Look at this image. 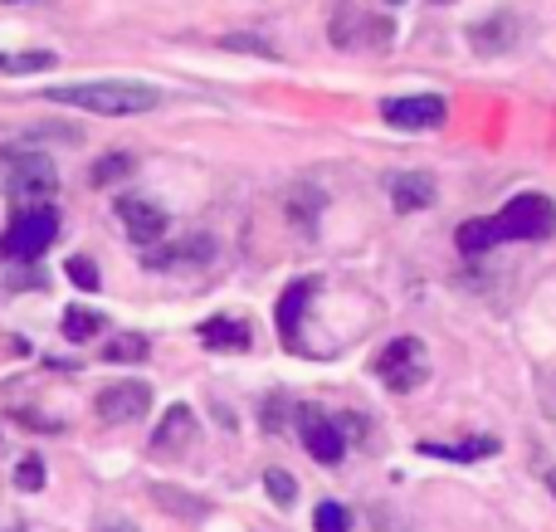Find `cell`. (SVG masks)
I'll return each mask as SVG.
<instances>
[{"instance_id":"1","label":"cell","mask_w":556,"mask_h":532,"mask_svg":"<svg viewBox=\"0 0 556 532\" xmlns=\"http://www.w3.org/2000/svg\"><path fill=\"white\" fill-rule=\"evenodd\" d=\"M54 103L84 107V113H103V117H137L152 113L162 103V88L152 84H132V78H93V84H54L45 88Z\"/></svg>"},{"instance_id":"2","label":"cell","mask_w":556,"mask_h":532,"mask_svg":"<svg viewBox=\"0 0 556 532\" xmlns=\"http://www.w3.org/2000/svg\"><path fill=\"white\" fill-rule=\"evenodd\" d=\"M0 166H5V191H10V201H20V211L49 205L59 195V172H54V162H49V156L10 152Z\"/></svg>"},{"instance_id":"3","label":"cell","mask_w":556,"mask_h":532,"mask_svg":"<svg viewBox=\"0 0 556 532\" xmlns=\"http://www.w3.org/2000/svg\"><path fill=\"white\" fill-rule=\"evenodd\" d=\"M493 230H498V244L508 240H542V235L556 230V205L552 195H538V191H522L493 215Z\"/></svg>"},{"instance_id":"4","label":"cell","mask_w":556,"mask_h":532,"mask_svg":"<svg viewBox=\"0 0 556 532\" xmlns=\"http://www.w3.org/2000/svg\"><path fill=\"white\" fill-rule=\"evenodd\" d=\"M54 235H59V215L49 211V205L20 211L15 220H10V230L0 235V254H10V259H20V264H35L49 254Z\"/></svg>"},{"instance_id":"5","label":"cell","mask_w":556,"mask_h":532,"mask_svg":"<svg viewBox=\"0 0 556 532\" xmlns=\"http://www.w3.org/2000/svg\"><path fill=\"white\" fill-rule=\"evenodd\" d=\"M376 371H381V381L391 391H415L425 381V342L395 338L391 347H381V357H376Z\"/></svg>"},{"instance_id":"6","label":"cell","mask_w":556,"mask_h":532,"mask_svg":"<svg viewBox=\"0 0 556 532\" xmlns=\"http://www.w3.org/2000/svg\"><path fill=\"white\" fill-rule=\"evenodd\" d=\"M444 98L440 93H410V98H386L381 103V117L401 132H434L444 123Z\"/></svg>"},{"instance_id":"7","label":"cell","mask_w":556,"mask_h":532,"mask_svg":"<svg viewBox=\"0 0 556 532\" xmlns=\"http://www.w3.org/2000/svg\"><path fill=\"white\" fill-rule=\"evenodd\" d=\"M147 406H152L147 381H113V387L98 391V420H108V426H132L147 416Z\"/></svg>"},{"instance_id":"8","label":"cell","mask_w":556,"mask_h":532,"mask_svg":"<svg viewBox=\"0 0 556 532\" xmlns=\"http://www.w3.org/2000/svg\"><path fill=\"white\" fill-rule=\"evenodd\" d=\"M391 35H395L391 20H366V15H356V10H337V20H332V45H342V49L386 45Z\"/></svg>"},{"instance_id":"9","label":"cell","mask_w":556,"mask_h":532,"mask_svg":"<svg viewBox=\"0 0 556 532\" xmlns=\"http://www.w3.org/2000/svg\"><path fill=\"white\" fill-rule=\"evenodd\" d=\"M117 215H123L127 235H132L137 244H152L166 235V211L156 201H147V195H127V201H117Z\"/></svg>"},{"instance_id":"10","label":"cell","mask_w":556,"mask_h":532,"mask_svg":"<svg viewBox=\"0 0 556 532\" xmlns=\"http://www.w3.org/2000/svg\"><path fill=\"white\" fill-rule=\"evenodd\" d=\"M303 449L317 459V465H337L346 455V440L332 420H323L317 410H303Z\"/></svg>"},{"instance_id":"11","label":"cell","mask_w":556,"mask_h":532,"mask_svg":"<svg viewBox=\"0 0 556 532\" xmlns=\"http://www.w3.org/2000/svg\"><path fill=\"white\" fill-rule=\"evenodd\" d=\"M391 205L401 215H415L425 205H434V176L430 172H401L391 181Z\"/></svg>"},{"instance_id":"12","label":"cell","mask_w":556,"mask_h":532,"mask_svg":"<svg viewBox=\"0 0 556 532\" xmlns=\"http://www.w3.org/2000/svg\"><path fill=\"white\" fill-rule=\"evenodd\" d=\"M191 430H195V416H191V406H172L162 416V426H156V435H152V449L156 455H176V449L191 440Z\"/></svg>"},{"instance_id":"13","label":"cell","mask_w":556,"mask_h":532,"mask_svg":"<svg viewBox=\"0 0 556 532\" xmlns=\"http://www.w3.org/2000/svg\"><path fill=\"white\" fill-rule=\"evenodd\" d=\"M307 299H313V283H307V279L288 283V289H283V299H278L274 318H278V332H283V338H288V342H298V318H303Z\"/></svg>"},{"instance_id":"14","label":"cell","mask_w":556,"mask_h":532,"mask_svg":"<svg viewBox=\"0 0 556 532\" xmlns=\"http://www.w3.org/2000/svg\"><path fill=\"white\" fill-rule=\"evenodd\" d=\"M201 342L215 352H244L250 347V328L240 318H211V322H201Z\"/></svg>"},{"instance_id":"15","label":"cell","mask_w":556,"mask_h":532,"mask_svg":"<svg viewBox=\"0 0 556 532\" xmlns=\"http://www.w3.org/2000/svg\"><path fill=\"white\" fill-rule=\"evenodd\" d=\"M420 455H430V459H459V465H473V459L498 455V440H493V435H479V440H464V445H434V440H425Z\"/></svg>"},{"instance_id":"16","label":"cell","mask_w":556,"mask_h":532,"mask_svg":"<svg viewBox=\"0 0 556 532\" xmlns=\"http://www.w3.org/2000/svg\"><path fill=\"white\" fill-rule=\"evenodd\" d=\"M59 54L54 49H25V54H0V74L20 78V74H45V68H54Z\"/></svg>"},{"instance_id":"17","label":"cell","mask_w":556,"mask_h":532,"mask_svg":"<svg viewBox=\"0 0 556 532\" xmlns=\"http://www.w3.org/2000/svg\"><path fill=\"white\" fill-rule=\"evenodd\" d=\"M454 240H459L464 254H483V250H493V244H498V230H493V220H464Z\"/></svg>"},{"instance_id":"18","label":"cell","mask_w":556,"mask_h":532,"mask_svg":"<svg viewBox=\"0 0 556 532\" xmlns=\"http://www.w3.org/2000/svg\"><path fill=\"white\" fill-rule=\"evenodd\" d=\"M503 35H518V25H513V15H498V20H493V25L469 29V45H479L483 54H498V49H508V45H503Z\"/></svg>"},{"instance_id":"19","label":"cell","mask_w":556,"mask_h":532,"mask_svg":"<svg viewBox=\"0 0 556 532\" xmlns=\"http://www.w3.org/2000/svg\"><path fill=\"white\" fill-rule=\"evenodd\" d=\"M147 357V338L142 332H123V338H113L103 347V362H117V367H123V362H142Z\"/></svg>"},{"instance_id":"20","label":"cell","mask_w":556,"mask_h":532,"mask_svg":"<svg viewBox=\"0 0 556 532\" xmlns=\"http://www.w3.org/2000/svg\"><path fill=\"white\" fill-rule=\"evenodd\" d=\"M98 328H103V318H98V313H88V308H68V313H64V338H68V342L98 338Z\"/></svg>"},{"instance_id":"21","label":"cell","mask_w":556,"mask_h":532,"mask_svg":"<svg viewBox=\"0 0 556 532\" xmlns=\"http://www.w3.org/2000/svg\"><path fill=\"white\" fill-rule=\"evenodd\" d=\"M127 172H132V156L108 152V156H98V166H93V186H108V181H117V176H127Z\"/></svg>"},{"instance_id":"22","label":"cell","mask_w":556,"mask_h":532,"mask_svg":"<svg viewBox=\"0 0 556 532\" xmlns=\"http://www.w3.org/2000/svg\"><path fill=\"white\" fill-rule=\"evenodd\" d=\"M264 489H269V498L278 508H288L298 498V484H293V474H288V469H269V474H264Z\"/></svg>"},{"instance_id":"23","label":"cell","mask_w":556,"mask_h":532,"mask_svg":"<svg viewBox=\"0 0 556 532\" xmlns=\"http://www.w3.org/2000/svg\"><path fill=\"white\" fill-rule=\"evenodd\" d=\"M68 279H74L84 293H98V289H103V279H98V264L88 259V254H74V259H68Z\"/></svg>"},{"instance_id":"24","label":"cell","mask_w":556,"mask_h":532,"mask_svg":"<svg viewBox=\"0 0 556 532\" xmlns=\"http://www.w3.org/2000/svg\"><path fill=\"white\" fill-rule=\"evenodd\" d=\"M152 498H156L162 508H176L181 518H201V514H205L201 498H186V494H176V489H152Z\"/></svg>"},{"instance_id":"25","label":"cell","mask_w":556,"mask_h":532,"mask_svg":"<svg viewBox=\"0 0 556 532\" xmlns=\"http://www.w3.org/2000/svg\"><path fill=\"white\" fill-rule=\"evenodd\" d=\"M352 523H346V508L342 504H332V498H327V504H317V514H313V532H346Z\"/></svg>"},{"instance_id":"26","label":"cell","mask_w":556,"mask_h":532,"mask_svg":"<svg viewBox=\"0 0 556 532\" xmlns=\"http://www.w3.org/2000/svg\"><path fill=\"white\" fill-rule=\"evenodd\" d=\"M15 484L25 489V494H39V489H45V459H39V455H25V459H20Z\"/></svg>"},{"instance_id":"27","label":"cell","mask_w":556,"mask_h":532,"mask_svg":"<svg viewBox=\"0 0 556 532\" xmlns=\"http://www.w3.org/2000/svg\"><path fill=\"white\" fill-rule=\"evenodd\" d=\"M93 532H137L132 523H123V518H103V523H98Z\"/></svg>"},{"instance_id":"28","label":"cell","mask_w":556,"mask_h":532,"mask_svg":"<svg viewBox=\"0 0 556 532\" xmlns=\"http://www.w3.org/2000/svg\"><path fill=\"white\" fill-rule=\"evenodd\" d=\"M0 5H15V0H0Z\"/></svg>"},{"instance_id":"29","label":"cell","mask_w":556,"mask_h":532,"mask_svg":"<svg viewBox=\"0 0 556 532\" xmlns=\"http://www.w3.org/2000/svg\"><path fill=\"white\" fill-rule=\"evenodd\" d=\"M386 5H401V0H386Z\"/></svg>"},{"instance_id":"30","label":"cell","mask_w":556,"mask_h":532,"mask_svg":"<svg viewBox=\"0 0 556 532\" xmlns=\"http://www.w3.org/2000/svg\"><path fill=\"white\" fill-rule=\"evenodd\" d=\"M434 5H450V0H434Z\"/></svg>"}]
</instances>
